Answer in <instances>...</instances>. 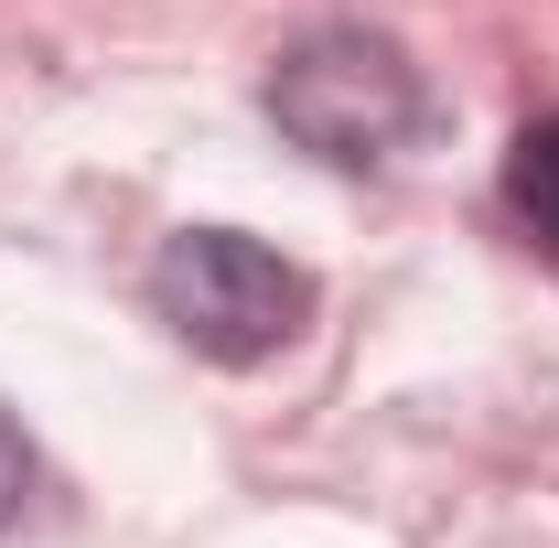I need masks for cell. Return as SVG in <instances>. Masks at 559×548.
<instances>
[{
	"instance_id": "cell-1",
	"label": "cell",
	"mask_w": 559,
	"mask_h": 548,
	"mask_svg": "<svg viewBox=\"0 0 559 548\" xmlns=\"http://www.w3.org/2000/svg\"><path fill=\"white\" fill-rule=\"evenodd\" d=\"M270 119L290 151H312L334 172H366V162H399L430 130V86L388 33L334 22V33H301L270 65Z\"/></svg>"
},
{
	"instance_id": "cell-2",
	"label": "cell",
	"mask_w": 559,
	"mask_h": 548,
	"mask_svg": "<svg viewBox=\"0 0 559 548\" xmlns=\"http://www.w3.org/2000/svg\"><path fill=\"white\" fill-rule=\"evenodd\" d=\"M151 312L205 366H270L280 344L312 323V270H290L248 226H183L151 259Z\"/></svg>"
},
{
	"instance_id": "cell-3",
	"label": "cell",
	"mask_w": 559,
	"mask_h": 548,
	"mask_svg": "<svg viewBox=\"0 0 559 548\" xmlns=\"http://www.w3.org/2000/svg\"><path fill=\"white\" fill-rule=\"evenodd\" d=\"M506 205L527 215L538 248H559V119H527L506 140Z\"/></svg>"
},
{
	"instance_id": "cell-4",
	"label": "cell",
	"mask_w": 559,
	"mask_h": 548,
	"mask_svg": "<svg viewBox=\"0 0 559 548\" xmlns=\"http://www.w3.org/2000/svg\"><path fill=\"white\" fill-rule=\"evenodd\" d=\"M22 505H33V441L11 430V409H0V527H11Z\"/></svg>"
}]
</instances>
